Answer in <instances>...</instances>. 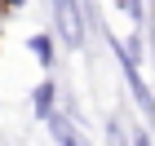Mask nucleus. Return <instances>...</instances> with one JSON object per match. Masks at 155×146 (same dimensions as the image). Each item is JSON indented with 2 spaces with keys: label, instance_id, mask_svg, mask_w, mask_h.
<instances>
[{
  "label": "nucleus",
  "instance_id": "f03ea898",
  "mask_svg": "<svg viewBox=\"0 0 155 146\" xmlns=\"http://www.w3.org/2000/svg\"><path fill=\"white\" fill-rule=\"evenodd\" d=\"M115 49H120V67H124V80H129V89H133V97H137L142 115H146V120H155V97H151V89L142 84V75H137V62L124 53V44H115Z\"/></svg>",
  "mask_w": 155,
  "mask_h": 146
},
{
  "label": "nucleus",
  "instance_id": "423d86ee",
  "mask_svg": "<svg viewBox=\"0 0 155 146\" xmlns=\"http://www.w3.org/2000/svg\"><path fill=\"white\" fill-rule=\"evenodd\" d=\"M107 142H111V146H129V137H124L120 120H107Z\"/></svg>",
  "mask_w": 155,
  "mask_h": 146
},
{
  "label": "nucleus",
  "instance_id": "f257e3e1",
  "mask_svg": "<svg viewBox=\"0 0 155 146\" xmlns=\"http://www.w3.org/2000/svg\"><path fill=\"white\" fill-rule=\"evenodd\" d=\"M53 18H58L62 40H67L71 49H80V40H84V22H80V9H75V0H53Z\"/></svg>",
  "mask_w": 155,
  "mask_h": 146
},
{
  "label": "nucleus",
  "instance_id": "39448f33",
  "mask_svg": "<svg viewBox=\"0 0 155 146\" xmlns=\"http://www.w3.org/2000/svg\"><path fill=\"white\" fill-rule=\"evenodd\" d=\"M31 53H36L45 67H53V49H49V36H36V40H31Z\"/></svg>",
  "mask_w": 155,
  "mask_h": 146
},
{
  "label": "nucleus",
  "instance_id": "7ed1b4c3",
  "mask_svg": "<svg viewBox=\"0 0 155 146\" xmlns=\"http://www.w3.org/2000/svg\"><path fill=\"white\" fill-rule=\"evenodd\" d=\"M45 124H49V133H53V142H58V146H84V142H80V133H75V124L67 120L62 111H53Z\"/></svg>",
  "mask_w": 155,
  "mask_h": 146
},
{
  "label": "nucleus",
  "instance_id": "1a4fd4ad",
  "mask_svg": "<svg viewBox=\"0 0 155 146\" xmlns=\"http://www.w3.org/2000/svg\"><path fill=\"white\" fill-rule=\"evenodd\" d=\"M5 5H22V0H5Z\"/></svg>",
  "mask_w": 155,
  "mask_h": 146
},
{
  "label": "nucleus",
  "instance_id": "20e7f679",
  "mask_svg": "<svg viewBox=\"0 0 155 146\" xmlns=\"http://www.w3.org/2000/svg\"><path fill=\"white\" fill-rule=\"evenodd\" d=\"M31 102H36V115H40V120H49V115H53V102H58V89H53V80H45V84L31 93Z\"/></svg>",
  "mask_w": 155,
  "mask_h": 146
},
{
  "label": "nucleus",
  "instance_id": "0eeeda50",
  "mask_svg": "<svg viewBox=\"0 0 155 146\" xmlns=\"http://www.w3.org/2000/svg\"><path fill=\"white\" fill-rule=\"evenodd\" d=\"M115 5H120L124 13H129L133 22H142V0H115Z\"/></svg>",
  "mask_w": 155,
  "mask_h": 146
},
{
  "label": "nucleus",
  "instance_id": "6e6552de",
  "mask_svg": "<svg viewBox=\"0 0 155 146\" xmlns=\"http://www.w3.org/2000/svg\"><path fill=\"white\" fill-rule=\"evenodd\" d=\"M129 146H151V137H146V133H133V137H129Z\"/></svg>",
  "mask_w": 155,
  "mask_h": 146
}]
</instances>
